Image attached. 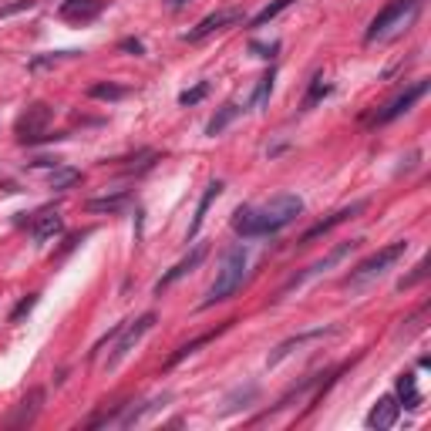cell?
<instances>
[{
  "mask_svg": "<svg viewBox=\"0 0 431 431\" xmlns=\"http://www.w3.org/2000/svg\"><path fill=\"white\" fill-rule=\"evenodd\" d=\"M337 327H317V331H306V334H297V337H290V340H283V344H280L277 350H273V354H270V367H277L280 361H283V357H290L293 350L297 347H304L306 340H317V337H323V334H334Z\"/></svg>",
  "mask_w": 431,
  "mask_h": 431,
  "instance_id": "5bb4252c",
  "label": "cell"
},
{
  "mask_svg": "<svg viewBox=\"0 0 431 431\" xmlns=\"http://www.w3.org/2000/svg\"><path fill=\"white\" fill-rule=\"evenodd\" d=\"M304 216V199L297 192H280L266 199L263 206H239L233 212V229L243 239H260V236H277L280 229H287Z\"/></svg>",
  "mask_w": 431,
  "mask_h": 431,
  "instance_id": "6da1fadb",
  "label": "cell"
},
{
  "mask_svg": "<svg viewBox=\"0 0 431 431\" xmlns=\"http://www.w3.org/2000/svg\"><path fill=\"white\" fill-rule=\"evenodd\" d=\"M418 11H421V0H391L388 7L371 21V28H367V34H364V41L374 44V41H388V38H394L398 30L408 28V24L415 21Z\"/></svg>",
  "mask_w": 431,
  "mask_h": 431,
  "instance_id": "277c9868",
  "label": "cell"
},
{
  "mask_svg": "<svg viewBox=\"0 0 431 431\" xmlns=\"http://www.w3.org/2000/svg\"><path fill=\"white\" fill-rule=\"evenodd\" d=\"M128 202V192H115V195H101V199H91L88 209L91 212H118V209Z\"/></svg>",
  "mask_w": 431,
  "mask_h": 431,
  "instance_id": "7402d4cb",
  "label": "cell"
},
{
  "mask_svg": "<svg viewBox=\"0 0 431 431\" xmlns=\"http://www.w3.org/2000/svg\"><path fill=\"white\" fill-rule=\"evenodd\" d=\"M30 7H38V0H14V4H7V7H0V17L21 14V11H30Z\"/></svg>",
  "mask_w": 431,
  "mask_h": 431,
  "instance_id": "f546056e",
  "label": "cell"
},
{
  "mask_svg": "<svg viewBox=\"0 0 431 431\" xmlns=\"http://www.w3.org/2000/svg\"><path fill=\"white\" fill-rule=\"evenodd\" d=\"M101 11H105V0H64L57 14L64 17V21H71V24H88Z\"/></svg>",
  "mask_w": 431,
  "mask_h": 431,
  "instance_id": "4fadbf2b",
  "label": "cell"
},
{
  "mask_svg": "<svg viewBox=\"0 0 431 431\" xmlns=\"http://www.w3.org/2000/svg\"><path fill=\"white\" fill-rule=\"evenodd\" d=\"M236 21H243V11H236V7H229V11H216V14L202 17L199 24H195L189 34H185V41H206L209 34H216V30L229 28V24H236Z\"/></svg>",
  "mask_w": 431,
  "mask_h": 431,
  "instance_id": "9c48e42d",
  "label": "cell"
},
{
  "mask_svg": "<svg viewBox=\"0 0 431 431\" xmlns=\"http://www.w3.org/2000/svg\"><path fill=\"white\" fill-rule=\"evenodd\" d=\"M250 51H253L256 57H273V54L280 51V41H273V44H256V41H253Z\"/></svg>",
  "mask_w": 431,
  "mask_h": 431,
  "instance_id": "4dcf8cb0",
  "label": "cell"
},
{
  "mask_svg": "<svg viewBox=\"0 0 431 431\" xmlns=\"http://www.w3.org/2000/svg\"><path fill=\"white\" fill-rule=\"evenodd\" d=\"M219 192H223V182L219 179H212L206 185V192H202V199H199V206H195V216H192V226H189V239H195L199 236V229H202V223H206V212H209V206L219 199Z\"/></svg>",
  "mask_w": 431,
  "mask_h": 431,
  "instance_id": "9a60e30c",
  "label": "cell"
},
{
  "mask_svg": "<svg viewBox=\"0 0 431 431\" xmlns=\"http://www.w3.org/2000/svg\"><path fill=\"white\" fill-rule=\"evenodd\" d=\"M206 253H209V246H206V243H199V246H195V250L189 253V256H182L179 263L172 266V270H168L166 277H162V280H159V283H155V293L168 290V287H172L176 280H182V277H185V273H192L195 266H199V263H202V260H206Z\"/></svg>",
  "mask_w": 431,
  "mask_h": 431,
  "instance_id": "7c38bea8",
  "label": "cell"
},
{
  "mask_svg": "<svg viewBox=\"0 0 431 431\" xmlns=\"http://www.w3.org/2000/svg\"><path fill=\"white\" fill-rule=\"evenodd\" d=\"M152 327H155V314H142L139 320H128L125 327L118 331V344H115V350L108 354V364H105V367H108V371H115V367L125 361L132 350H135V344H139L142 337L152 331Z\"/></svg>",
  "mask_w": 431,
  "mask_h": 431,
  "instance_id": "8992f818",
  "label": "cell"
},
{
  "mask_svg": "<svg viewBox=\"0 0 431 431\" xmlns=\"http://www.w3.org/2000/svg\"><path fill=\"white\" fill-rule=\"evenodd\" d=\"M428 88H431L428 78H421V81L408 84V88H404L401 95H398V98H391L388 105H384V108H381V112L374 115V125H391L394 118H401L404 112H411V108H415L418 101H421V98L428 95Z\"/></svg>",
  "mask_w": 431,
  "mask_h": 431,
  "instance_id": "52a82bcc",
  "label": "cell"
},
{
  "mask_svg": "<svg viewBox=\"0 0 431 431\" xmlns=\"http://www.w3.org/2000/svg\"><path fill=\"white\" fill-rule=\"evenodd\" d=\"M394 398H398V404L408 408V411H415L418 404H421V391H418V384H415V374H401V377H398V384H394Z\"/></svg>",
  "mask_w": 431,
  "mask_h": 431,
  "instance_id": "e0dca14e",
  "label": "cell"
},
{
  "mask_svg": "<svg viewBox=\"0 0 431 431\" xmlns=\"http://www.w3.org/2000/svg\"><path fill=\"white\" fill-rule=\"evenodd\" d=\"M34 304H38V297H34V293H30V297H24V300L14 306V314H11V323H21V320H24L30 310H34Z\"/></svg>",
  "mask_w": 431,
  "mask_h": 431,
  "instance_id": "83f0119b",
  "label": "cell"
},
{
  "mask_svg": "<svg viewBox=\"0 0 431 431\" xmlns=\"http://www.w3.org/2000/svg\"><path fill=\"white\" fill-rule=\"evenodd\" d=\"M357 243H361V239H350V243H340V246H334V250L327 253V256H323V260H317V263H314V266H306L304 273H297V277H293L290 283H287V287H283V293L297 290V287H304L306 280L320 277V273H327V270H331V266H337V263H340V260H344V256H350V253L357 250Z\"/></svg>",
  "mask_w": 431,
  "mask_h": 431,
  "instance_id": "ba28073f",
  "label": "cell"
},
{
  "mask_svg": "<svg viewBox=\"0 0 431 431\" xmlns=\"http://www.w3.org/2000/svg\"><path fill=\"white\" fill-rule=\"evenodd\" d=\"M88 95L98 98V101H122L128 95V88L125 84H112V81H98L88 88Z\"/></svg>",
  "mask_w": 431,
  "mask_h": 431,
  "instance_id": "ffe728a7",
  "label": "cell"
},
{
  "mask_svg": "<svg viewBox=\"0 0 431 431\" xmlns=\"http://www.w3.org/2000/svg\"><path fill=\"white\" fill-rule=\"evenodd\" d=\"M239 112H243V108H239V105H233V101H229V105H223L219 112H216L212 118H209L206 135H212V139H216V135H223L226 128H229V125H233V122L239 118Z\"/></svg>",
  "mask_w": 431,
  "mask_h": 431,
  "instance_id": "ac0fdd59",
  "label": "cell"
},
{
  "mask_svg": "<svg viewBox=\"0 0 431 431\" xmlns=\"http://www.w3.org/2000/svg\"><path fill=\"white\" fill-rule=\"evenodd\" d=\"M404 253H408V239H398V243H391V246H384V250H377L374 256L361 260V263L350 270V277L344 280V290H364L367 283H374L377 277H384Z\"/></svg>",
  "mask_w": 431,
  "mask_h": 431,
  "instance_id": "3957f363",
  "label": "cell"
},
{
  "mask_svg": "<svg viewBox=\"0 0 431 431\" xmlns=\"http://www.w3.org/2000/svg\"><path fill=\"white\" fill-rule=\"evenodd\" d=\"M290 4H297V0H273V4H270V7H263V11H260V14L253 17V21H250V28H263V24H270V21H273V17H280V14H283V11H287V7H290Z\"/></svg>",
  "mask_w": 431,
  "mask_h": 431,
  "instance_id": "603a6c76",
  "label": "cell"
},
{
  "mask_svg": "<svg viewBox=\"0 0 431 431\" xmlns=\"http://www.w3.org/2000/svg\"><path fill=\"white\" fill-rule=\"evenodd\" d=\"M246 246L243 243H236V246H229L223 256V263H219V273H216V283L209 287L206 300H202V306H212V304H223V300H229L233 293L243 287V277H246Z\"/></svg>",
  "mask_w": 431,
  "mask_h": 431,
  "instance_id": "7a4b0ae2",
  "label": "cell"
},
{
  "mask_svg": "<svg viewBox=\"0 0 431 431\" xmlns=\"http://www.w3.org/2000/svg\"><path fill=\"white\" fill-rule=\"evenodd\" d=\"M54 118V108L51 105H44V101H34L28 112L17 118V139L21 142H28V145H34V142H47V139H57V135H47L44 128H47V122Z\"/></svg>",
  "mask_w": 431,
  "mask_h": 431,
  "instance_id": "5b68a950",
  "label": "cell"
},
{
  "mask_svg": "<svg viewBox=\"0 0 431 431\" xmlns=\"http://www.w3.org/2000/svg\"><path fill=\"white\" fill-rule=\"evenodd\" d=\"M323 95H331V84H323V78L317 74V78H314V84H310V91H306V98H304V108H314Z\"/></svg>",
  "mask_w": 431,
  "mask_h": 431,
  "instance_id": "4316f807",
  "label": "cell"
},
{
  "mask_svg": "<svg viewBox=\"0 0 431 431\" xmlns=\"http://www.w3.org/2000/svg\"><path fill=\"white\" fill-rule=\"evenodd\" d=\"M212 337H216V331H209V334L195 337V340H189V344H182V347L176 350V354H172V361H168V367H172V364H179V361H185V357H189V354H195V350L202 347V344H209V340H212Z\"/></svg>",
  "mask_w": 431,
  "mask_h": 431,
  "instance_id": "d4e9b609",
  "label": "cell"
},
{
  "mask_svg": "<svg viewBox=\"0 0 431 431\" xmlns=\"http://www.w3.org/2000/svg\"><path fill=\"white\" fill-rule=\"evenodd\" d=\"M364 209H367V199H357V202H350V206H344V209H337L331 219H323V223H317V226H310L304 236H300V243H314V239H320V236H327L334 226H340V223H347V219H354V216H361Z\"/></svg>",
  "mask_w": 431,
  "mask_h": 431,
  "instance_id": "30bf717a",
  "label": "cell"
},
{
  "mask_svg": "<svg viewBox=\"0 0 431 431\" xmlns=\"http://www.w3.org/2000/svg\"><path fill=\"white\" fill-rule=\"evenodd\" d=\"M398 415H401L398 398H394V394H384V398L371 408V415H367V428H371V431H388V428H394Z\"/></svg>",
  "mask_w": 431,
  "mask_h": 431,
  "instance_id": "8fae6325",
  "label": "cell"
},
{
  "mask_svg": "<svg viewBox=\"0 0 431 431\" xmlns=\"http://www.w3.org/2000/svg\"><path fill=\"white\" fill-rule=\"evenodd\" d=\"M206 95H209V81H199L195 88L182 91V95H179V105H182V108H192V105H199V101H202Z\"/></svg>",
  "mask_w": 431,
  "mask_h": 431,
  "instance_id": "484cf974",
  "label": "cell"
},
{
  "mask_svg": "<svg viewBox=\"0 0 431 431\" xmlns=\"http://www.w3.org/2000/svg\"><path fill=\"white\" fill-rule=\"evenodd\" d=\"M273 81H277V71L270 68L263 74V78H260V84H256V95H253V108H263L266 105V98L273 95Z\"/></svg>",
  "mask_w": 431,
  "mask_h": 431,
  "instance_id": "cb8c5ba5",
  "label": "cell"
},
{
  "mask_svg": "<svg viewBox=\"0 0 431 431\" xmlns=\"http://www.w3.org/2000/svg\"><path fill=\"white\" fill-rule=\"evenodd\" d=\"M64 229V219H61V212H54V209H44L41 216L34 219V226H30V236L38 239V243H44V239L57 236Z\"/></svg>",
  "mask_w": 431,
  "mask_h": 431,
  "instance_id": "2e32d148",
  "label": "cell"
},
{
  "mask_svg": "<svg viewBox=\"0 0 431 431\" xmlns=\"http://www.w3.org/2000/svg\"><path fill=\"white\" fill-rule=\"evenodd\" d=\"M41 401H44V391H41V388H38V391H30L28 398L21 401V408H17V415L11 418V425H14V428H21V425H30V421H34V415L41 411Z\"/></svg>",
  "mask_w": 431,
  "mask_h": 431,
  "instance_id": "d6986e66",
  "label": "cell"
},
{
  "mask_svg": "<svg viewBox=\"0 0 431 431\" xmlns=\"http://www.w3.org/2000/svg\"><path fill=\"white\" fill-rule=\"evenodd\" d=\"M425 273H428V260H421V263L415 266V273H411V277H404L401 283H398V290H411L418 280H425Z\"/></svg>",
  "mask_w": 431,
  "mask_h": 431,
  "instance_id": "f1b7e54d",
  "label": "cell"
},
{
  "mask_svg": "<svg viewBox=\"0 0 431 431\" xmlns=\"http://www.w3.org/2000/svg\"><path fill=\"white\" fill-rule=\"evenodd\" d=\"M168 4H172V7H182V4H185V0H168Z\"/></svg>",
  "mask_w": 431,
  "mask_h": 431,
  "instance_id": "d6a6232c",
  "label": "cell"
},
{
  "mask_svg": "<svg viewBox=\"0 0 431 431\" xmlns=\"http://www.w3.org/2000/svg\"><path fill=\"white\" fill-rule=\"evenodd\" d=\"M118 47H122V51H128V54H145V44L135 41V38H125Z\"/></svg>",
  "mask_w": 431,
  "mask_h": 431,
  "instance_id": "1f68e13d",
  "label": "cell"
},
{
  "mask_svg": "<svg viewBox=\"0 0 431 431\" xmlns=\"http://www.w3.org/2000/svg\"><path fill=\"white\" fill-rule=\"evenodd\" d=\"M74 182H81V172L78 168H68V166H54V172H51V179H47V185L51 189H57V192H64V189H71Z\"/></svg>",
  "mask_w": 431,
  "mask_h": 431,
  "instance_id": "44dd1931",
  "label": "cell"
}]
</instances>
